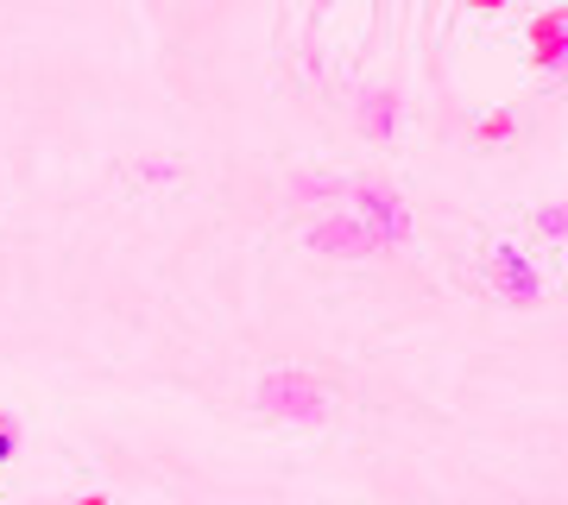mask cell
Instances as JSON below:
<instances>
[{
  "instance_id": "7",
  "label": "cell",
  "mask_w": 568,
  "mask_h": 505,
  "mask_svg": "<svg viewBox=\"0 0 568 505\" xmlns=\"http://www.w3.org/2000/svg\"><path fill=\"white\" fill-rule=\"evenodd\" d=\"M537 63H562V13H549V26H537Z\"/></svg>"
},
{
  "instance_id": "11",
  "label": "cell",
  "mask_w": 568,
  "mask_h": 505,
  "mask_svg": "<svg viewBox=\"0 0 568 505\" xmlns=\"http://www.w3.org/2000/svg\"><path fill=\"white\" fill-rule=\"evenodd\" d=\"M511 133V114H493V121H480V140H506Z\"/></svg>"
},
{
  "instance_id": "3",
  "label": "cell",
  "mask_w": 568,
  "mask_h": 505,
  "mask_svg": "<svg viewBox=\"0 0 568 505\" xmlns=\"http://www.w3.org/2000/svg\"><path fill=\"white\" fill-rule=\"evenodd\" d=\"M487 284H493L506 303H518V310L544 303V272H537V265H530V253H518V246H493Z\"/></svg>"
},
{
  "instance_id": "6",
  "label": "cell",
  "mask_w": 568,
  "mask_h": 505,
  "mask_svg": "<svg viewBox=\"0 0 568 505\" xmlns=\"http://www.w3.org/2000/svg\"><path fill=\"white\" fill-rule=\"evenodd\" d=\"M291 196H297V202H316V196L342 202V196H347V183H342V178H328V171H297V178H291Z\"/></svg>"
},
{
  "instance_id": "4",
  "label": "cell",
  "mask_w": 568,
  "mask_h": 505,
  "mask_svg": "<svg viewBox=\"0 0 568 505\" xmlns=\"http://www.w3.org/2000/svg\"><path fill=\"white\" fill-rule=\"evenodd\" d=\"M310 246L316 253H335V260H373L379 253V241L366 234V222H354V215H328V222L310 228Z\"/></svg>"
},
{
  "instance_id": "8",
  "label": "cell",
  "mask_w": 568,
  "mask_h": 505,
  "mask_svg": "<svg viewBox=\"0 0 568 505\" xmlns=\"http://www.w3.org/2000/svg\"><path fill=\"white\" fill-rule=\"evenodd\" d=\"M537 228H544V241H562L568 234V209L562 202H544V209H537Z\"/></svg>"
},
{
  "instance_id": "9",
  "label": "cell",
  "mask_w": 568,
  "mask_h": 505,
  "mask_svg": "<svg viewBox=\"0 0 568 505\" xmlns=\"http://www.w3.org/2000/svg\"><path fill=\"white\" fill-rule=\"evenodd\" d=\"M7 455H20V417L0 411V462H7Z\"/></svg>"
},
{
  "instance_id": "2",
  "label": "cell",
  "mask_w": 568,
  "mask_h": 505,
  "mask_svg": "<svg viewBox=\"0 0 568 505\" xmlns=\"http://www.w3.org/2000/svg\"><path fill=\"white\" fill-rule=\"evenodd\" d=\"M347 196L361 202V215L354 222H366V234L379 241V253L386 246H410V209H405V196L398 190H386V183H347Z\"/></svg>"
},
{
  "instance_id": "1",
  "label": "cell",
  "mask_w": 568,
  "mask_h": 505,
  "mask_svg": "<svg viewBox=\"0 0 568 505\" xmlns=\"http://www.w3.org/2000/svg\"><path fill=\"white\" fill-rule=\"evenodd\" d=\"M260 411L265 417H284V424H328V392L310 373H265Z\"/></svg>"
},
{
  "instance_id": "5",
  "label": "cell",
  "mask_w": 568,
  "mask_h": 505,
  "mask_svg": "<svg viewBox=\"0 0 568 505\" xmlns=\"http://www.w3.org/2000/svg\"><path fill=\"white\" fill-rule=\"evenodd\" d=\"M398 121H405V108H398V95H392V89L361 95V133H366V140H392V133H398Z\"/></svg>"
},
{
  "instance_id": "10",
  "label": "cell",
  "mask_w": 568,
  "mask_h": 505,
  "mask_svg": "<svg viewBox=\"0 0 568 505\" xmlns=\"http://www.w3.org/2000/svg\"><path fill=\"white\" fill-rule=\"evenodd\" d=\"M140 178H145V183H171V178H178V164H171V159H145Z\"/></svg>"
}]
</instances>
